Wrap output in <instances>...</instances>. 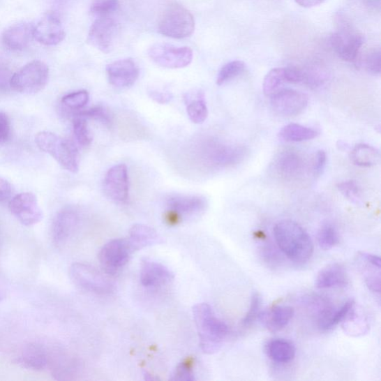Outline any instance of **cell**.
<instances>
[{
  "instance_id": "1",
  "label": "cell",
  "mask_w": 381,
  "mask_h": 381,
  "mask_svg": "<svg viewBox=\"0 0 381 381\" xmlns=\"http://www.w3.org/2000/svg\"><path fill=\"white\" fill-rule=\"evenodd\" d=\"M275 241L280 251L295 263L308 262L313 253L308 233L299 223L290 220L277 223L274 228Z\"/></svg>"
},
{
  "instance_id": "2",
  "label": "cell",
  "mask_w": 381,
  "mask_h": 381,
  "mask_svg": "<svg viewBox=\"0 0 381 381\" xmlns=\"http://www.w3.org/2000/svg\"><path fill=\"white\" fill-rule=\"evenodd\" d=\"M193 316L202 350L207 354L217 352L229 334L227 324L216 318L206 304L195 306Z\"/></svg>"
},
{
  "instance_id": "3",
  "label": "cell",
  "mask_w": 381,
  "mask_h": 381,
  "mask_svg": "<svg viewBox=\"0 0 381 381\" xmlns=\"http://www.w3.org/2000/svg\"><path fill=\"white\" fill-rule=\"evenodd\" d=\"M40 151L47 153L66 171L77 173L80 170V154L75 144L49 131H41L36 137Z\"/></svg>"
},
{
  "instance_id": "4",
  "label": "cell",
  "mask_w": 381,
  "mask_h": 381,
  "mask_svg": "<svg viewBox=\"0 0 381 381\" xmlns=\"http://www.w3.org/2000/svg\"><path fill=\"white\" fill-rule=\"evenodd\" d=\"M194 17L184 6L177 3L167 6L163 11L158 22V29L163 36L184 39L190 37L195 31Z\"/></svg>"
},
{
  "instance_id": "5",
  "label": "cell",
  "mask_w": 381,
  "mask_h": 381,
  "mask_svg": "<svg viewBox=\"0 0 381 381\" xmlns=\"http://www.w3.org/2000/svg\"><path fill=\"white\" fill-rule=\"evenodd\" d=\"M49 76L50 70L46 64L33 61L11 76L9 85L17 93L36 94L47 86Z\"/></svg>"
},
{
  "instance_id": "6",
  "label": "cell",
  "mask_w": 381,
  "mask_h": 381,
  "mask_svg": "<svg viewBox=\"0 0 381 381\" xmlns=\"http://www.w3.org/2000/svg\"><path fill=\"white\" fill-rule=\"evenodd\" d=\"M70 274L75 285L89 292L106 294L114 289L110 280L91 265L75 263L70 267Z\"/></svg>"
},
{
  "instance_id": "7",
  "label": "cell",
  "mask_w": 381,
  "mask_h": 381,
  "mask_svg": "<svg viewBox=\"0 0 381 381\" xmlns=\"http://www.w3.org/2000/svg\"><path fill=\"white\" fill-rule=\"evenodd\" d=\"M149 57L156 64L167 69L184 68L192 63L193 52L187 47H175L166 43L154 45Z\"/></svg>"
},
{
  "instance_id": "8",
  "label": "cell",
  "mask_w": 381,
  "mask_h": 381,
  "mask_svg": "<svg viewBox=\"0 0 381 381\" xmlns=\"http://www.w3.org/2000/svg\"><path fill=\"white\" fill-rule=\"evenodd\" d=\"M134 251L128 239H114L107 243L99 253V262L108 274H116L129 261Z\"/></svg>"
},
{
  "instance_id": "9",
  "label": "cell",
  "mask_w": 381,
  "mask_h": 381,
  "mask_svg": "<svg viewBox=\"0 0 381 381\" xmlns=\"http://www.w3.org/2000/svg\"><path fill=\"white\" fill-rule=\"evenodd\" d=\"M105 195L117 204H126L129 198V176L125 164L116 165L105 174L103 181Z\"/></svg>"
},
{
  "instance_id": "10",
  "label": "cell",
  "mask_w": 381,
  "mask_h": 381,
  "mask_svg": "<svg viewBox=\"0 0 381 381\" xmlns=\"http://www.w3.org/2000/svg\"><path fill=\"white\" fill-rule=\"evenodd\" d=\"M8 207L10 212L25 226L35 225L43 219V211L38 205L37 197L32 193L17 195L10 200Z\"/></svg>"
},
{
  "instance_id": "11",
  "label": "cell",
  "mask_w": 381,
  "mask_h": 381,
  "mask_svg": "<svg viewBox=\"0 0 381 381\" xmlns=\"http://www.w3.org/2000/svg\"><path fill=\"white\" fill-rule=\"evenodd\" d=\"M271 104L277 114L285 117L299 115L308 104V96L293 89H278L271 96Z\"/></svg>"
},
{
  "instance_id": "12",
  "label": "cell",
  "mask_w": 381,
  "mask_h": 381,
  "mask_svg": "<svg viewBox=\"0 0 381 381\" xmlns=\"http://www.w3.org/2000/svg\"><path fill=\"white\" fill-rule=\"evenodd\" d=\"M117 33V24L111 17H98L88 35V41L93 47L103 53L114 49Z\"/></svg>"
},
{
  "instance_id": "13",
  "label": "cell",
  "mask_w": 381,
  "mask_h": 381,
  "mask_svg": "<svg viewBox=\"0 0 381 381\" xmlns=\"http://www.w3.org/2000/svg\"><path fill=\"white\" fill-rule=\"evenodd\" d=\"M330 43L334 51L341 59L352 61L363 47L364 38L360 33L344 29L334 32L331 36Z\"/></svg>"
},
{
  "instance_id": "14",
  "label": "cell",
  "mask_w": 381,
  "mask_h": 381,
  "mask_svg": "<svg viewBox=\"0 0 381 381\" xmlns=\"http://www.w3.org/2000/svg\"><path fill=\"white\" fill-rule=\"evenodd\" d=\"M33 36L44 46L53 47L64 40L66 33L59 16L53 13H48L33 27Z\"/></svg>"
},
{
  "instance_id": "15",
  "label": "cell",
  "mask_w": 381,
  "mask_h": 381,
  "mask_svg": "<svg viewBox=\"0 0 381 381\" xmlns=\"http://www.w3.org/2000/svg\"><path fill=\"white\" fill-rule=\"evenodd\" d=\"M106 71L110 84L119 89L132 87L140 76L139 66L130 59L110 64Z\"/></svg>"
},
{
  "instance_id": "16",
  "label": "cell",
  "mask_w": 381,
  "mask_h": 381,
  "mask_svg": "<svg viewBox=\"0 0 381 381\" xmlns=\"http://www.w3.org/2000/svg\"><path fill=\"white\" fill-rule=\"evenodd\" d=\"M80 215L77 211L71 207L62 209L54 217L52 226V237L54 244L64 245L74 233Z\"/></svg>"
},
{
  "instance_id": "17",
  "label": "cell",
  "mask_w": 381,
  "mask_h": 381,
  "mask_svg": "<svg viewBox=\"0 0 381 381\" xmlns=\"http://www.w3.org/2000/svg\"><path fill=\"white\" fill-rule=\"evenodd\" d=\"M166 204L180 218L198 216L207 208V199L197 195H172L167 199Z\"/></svg>"
},
{
  "instance_id": "18",
  "label": "cell",
  "mask_w": 381,
  "mask_h": 381,
  "mask_svg": "<svg viewBox=\"0 0 381 381\" xmlns=\"http://www.w3.org/2000/svg\"><path fill=\"white\" fill-rule=\"evenodd\" d=\"M173 274L164 265L152 261L143 262L140 271L142 285L148 288H156L169 284Z\"/></svg>"
},
{
  "instance_id": "19",
  "label": "cell",
  "mask_w": 381,
  "mask_h": 381,
  "mask_svg": "<svg viewBox=\"0 0 381 381\" xmlns=\"http://www.w3.org/2000/svg\"><path fill=\"white\" fill-rule=\"evenodd\" d=\"M33 27L29 22H19L4 31L2 41L4 46L11 51L26 49L33 38Z\"/></svg>"
},
{
  "instance_id": "20",
  "label": "cell",
  "mask_w": 381,
  "mask_h": 381,
  "mask_svg": "<svg viewBox=\"0 0 381 381\" xmlns=\"http://www.w3.org/2000/svg\"><path fill=\"white\" fill-rule=\"evenodd\" d=\"M50 355L42 345L31 343L22 350L19 362L22 366L32 371H42L49 366Z\"/></svg>"
},
{
  "instance_id": "21",
  "label": "cell",
  "mask_w": 381,
  "mask_h": 381,
  "mask_svg": "<svg viewBox=\"0 0 381 381\" xmlns=\"http://www.w3.org/2000/svg\"><path fill=\"white\" fill-rule=\"evenodd\" d=\"M55 379L61 380H73L80 369V364L73 357L57 353L50 355L49 366Z\"/></svg>"
},
{
  "instance_id": "22",
  "label": "cell",
  "mask_w": 381,
  "mask_h": 381,
  "mask_svg": "<svg viewBox=\"0 0 381 381\" xmlns=\"http://www.w3.org/2000/svg\"><path fill=\"white\" fill-rule=\"evenodd\" d=\"M348 282V275L344 267L335 263L320 271L316 278V286L320 289L345 287Z\"/></svg>"
},
{
  "instance_id": "23",
  "label": "cell",
  "mask_w": 381,
  "mask_h": 381,
  "mask_svg": "<svg viewBox=\"0 0 381 381\" xmlns=\"http://www.w3.org/2000/svg\"><path fill=\"white\" fill-rule=\"evenodd\" d=\"M266 352L274 362L284 364L294 360L296 355V348L290 341L276 338L267 342Z\"/></svg>"
},
{
  "instance_id": "24",
  "label": "cell",
  "mask_w": 381,
  "mask_h": 381,
  "mask_svg": "<svg viewBox=\"0 0 381 381\" xmlns=\"http://www.w3.org/2000/svg\"><path fill=\"white\" fill-rule=\"evenodd\" d=\"M158 233L144 224H135L130 230L129 242L133 251L147 248L158 241Z\"/></svg>"
},
{
  "instance_id": "25",
  "label": "cell",
  "mask_w": 381,
  "mask_h": 381,
  "mask_svg": "<svg viewBox=\"0 0 381 381\" xmlns=\"http://www.w3.org/2000/svg\"><path fill=\"white\" fill-rule=\"evenodd\" d=\"M354 306V301L349 300L338 310L334 311L329 308L324 310L320 318V329L323 331H328L337 326L350 315L353 310Z\"/></svg>"
},
{
  "instance_id": "26",
  "label": "cell",
  "mask_w": 381,
  "mask_h": 381,
  "mask_svg": "<svg viewBox=\"0 0 381 381\" xmlns=\"http://www.w3.org/2000/svg\"><path fill=\"white\" fill-rule=\"evenodd\" d=\"M319 132L311 128L306 127L295 123L284 126L278 133V136L286 142H304L316 138Z\"/></svg>"
},
{
  "instance_id": "27",
  "label": "cell",
  "mask_w": 381,
  "mask_h": 381,
  "mask_svg": "<svg viewBox=\"0 0 381 381\" xmlns=\"http://www.w3.org/2000/svg\"><path fill=\"white\" fill-rule=\"evenodd\" d=\"M185 100L187 105V114L195 124H202L208 117L209 111L203 93L198 92L195 98L186 94Z\"/></svg>"
},
{
  "instance_id": "28",
  "label": "cell",
  "mask_w": 381,
  "mask_h": 381,
  "mask_svg": "<svg viewBox=\"0 0 381 381\" xmlns=\"http://www.w3.org/2000/svg\"><path fill=\"white\" fill-rule=\"evenodd\" d=\"M351 160L361 167H372L380 161V152L375 148L366 144H358L351 153Z\"/></svg>"
},
{
  "instance_id": "29",
  "label": "cell",
  "mask_w": 381,
  "mask_h": 381,
  "mask_svg": "<svg viewBox=\"0 0 381 381\" xmlns=\"http://www.w3.org/2000/svg\"><path fill=\"white\" fill-rule=\"evenodd\" d=\"M294 309L287 306L274 307L267 316V326L269 330L276 332L287 326L294 316Z\"/></svg>"
},
{
  "instance_id": "30",
  "label": "cell",
  "mask_w": 381,
  "mask_h": 381,
  "mask_svg": "<svg viewBox=\"0 0 381 381\" xmlns=\"http://www.w3.org/2000/svg\"><path fill=\"white\" fill-rule=\"evenodd\" d=\"M301 160L299 156L290 151H286L279 155L276 160L277 170L285 176H294L301 169Z\"/></svg>"
},
{
  "instance_id": "31",
  "label": "cell",
  "mask_w": 381,
  "mask_h": 381,
  "mask_svg": "<svg viewBox=\"0 0 381 381\" xmlns=\"http://www.w3.org/2000/svg\"><path fill=\"white\" fill-rule=\"evenodd\" d=\"M73 133L78 144L82 148H87L91 144L93 137L89 131L87 119L78 114H75L73 120Z\"/></svg>"
},
{
  "instance_id": "32",
  "label": "cell",
  "mask_w": 381,
  "mask_h": 381,
  "mask_svg": "<svg viewBox=\"0 0 381 381\" xmlns=\"http://www.w3.org/2000/svg\"><path fill=\"white\" fill-rule=\"evenodd\" d=\"M284 68H275L269 72L263 82V91L265 96H271L285 83Z\"/></svg>"
},
{
  "instance_id": "33",
  "label": "cell",
  "mask_w": 381,
  "mask_h": 381,
  "mask_svg": "<svg viewBox=\"0 0 381 381\" xmlns=\"http://www.w3.org/2000/svg\"><path fill=\"white\" fill-rule=\"evenodd\" d=\"M246 65L241 61H233L224 65L218 73L216 83L218 86L225 84L241 75Z\"/></svg>"
},
{
  "instance_id": "34",
  "label": "cell",
  "mask_w": 381,
  "mask_h": 381,
  "mask_svg": "<svg viewBox=\"0 0 381 381\" xmlns=\"http://www.w3.org/2000/svg\"><path fill=\"white\" fill-rule=\"evenodd\" d=\"M244 154L239 148L224 147L212 153L211 159L217 165H230L238 162Z\"/></svg>"
},
{
  "instance_id": "35",
  "label": "cell",
  "mask_w": 381,
  "mask_h": 381,
  "mask_svg": "<svg viewBox=\"0 0 381 381\" xmlns=\"http://www.w3.org/2000/svg\"><path fill=\"white\" fill-rule=\"evenodd\" d=\"M339 242V235L337 230L331 223H324L318 233V244L320 248L328 251L334 248Z\"/></svg>"
},
{
  "instance_id": "36",
  "label": "cell",
  "mask_w": 381,
  "mask_h": 381,
  "mask_svg": "<svg viewBox=\"0 0 381 381\" xmlns=\"http://www.w3.org/2000/svg\"><path fill=\"white\" fill-rule=\"evenodd\" d=\"M119 7L118 0H95L91 6V11L98 17H111Z\"/></svg>"
},
{
  "instance_id": "37",
  "label": "cell",
  "mask_w": 381,
  "mask_h": 381,
  "mask_svg": "<svg viewBox=\"0 0 381 381\" xmlns=\"http://www.w3.org/2000/svg\"><path fill=\"white\" fill-rule=\"evenodd\" d=\"M89 96L86 91H80L64 96L62 104L73 110H81L89 103Z\"/></svg>"
},
{
  "instance_id": "38",
  "label": "cell",
  "mask_w": 381,
  "mask_h": 381,
  "mask_svg": "<svg viewBox=\"0 0 381 381\" xmlns=\"http://www.w3.org/2000/svg\"><path fill=\"white\" fill-rule=\"evenodd\" d=\"M77 114L81 115L87 119H91L96 120L103 123V124L106 126H110L112 123L111 117L108 112L102 105H97L88 110L78 112Z\"/></svg>"
},
{
  "instance_id": "39",
  "label": "cell",
  "mask_w": 381,
  "mask_h": 381,
  "mask_svg": "<svg viewBox=\"0 0 381 381\" xmlns=\"http://www.w3.org/2000/svg\"><path fill=\"white\" fill-rule=\"evenodd\" d=\"M262 304L261 297L255 293L251 299L250 308L246 315L241 320V324L244 328H248L252 326L257 316L260 315Z\"/></svg>"
},
{
  "instance_id": "40",
  "label": "cell",
  "mask_w": 381,
  "mask_h": 381,
  "mask_svg": "<svg viewBox=\"0 0 381 381\" xmlns=\"http://www.w3.org/2000/svg\"><path fill=\"white\" fill-rule=\"evenodd\" d=\"M338 188L342 195L353 203L358 204L361 201V190L356 182L345 181L339 184Z\"/></svg>"
},
{
  "instance_id": "41",
  "label": "cell",
  "mask_w": 381,
  "mask_h": 381,
  "mask_svg": "<svg viewBox=\"0 0 381 381\" xmlns=\"http://www.w3.org/2000/svg\"><path fill=\"white\" fill-rule=\"evenodd\" d=\"M174 381H193L195 380L192 364L189 361L183 362L175 369L171 378Z\"/></svg>"
},
{
  "instance_id": "42",
  "label": "cell",
  "mask_w": 381,
  "mask_h": 381,
  "mask_svg": "<svg viewBox=\"0 0 381 381\" xmlns=\"http://www.w3.org/2000/svg\"><path fill=\"white\" fill-rule=\"evenodd\" d=\"M380 50H373L368 53L364 59L366 70L373 75H379L380 73Z\"/></svg>"
},
{
  "instance_id": "43",
  "label": "cell",
  "mask_w": 381,
  "mask_h": 381,
  "mask_svg": "<svg viewBox=\"0 0 381 381\" xmlns=\"http://www.w3.org/2000/svg\"><path fill=\"white\" fill-rule=\"evenodd\" d=\"M10 122L8 116L0 112V144L6 143L10 137Z\"/></svg>"
},
{
  "instance_id": "44",
  "label": "cell",
  "mask_w": 381,
  "mask_h": 381,
  "mask_svg": "<svg viewBox=\"0 0 381 381\" xmlns=\"http://www.w3.org/2000/svg\"><path fill=\"white\" fill-rule=\"evenodd\" d=\"M13 193V186L6 179L0 177V204L10 200Z\"/></svg>"
},
{
  "instance_id": "45",
  "label": "cell",
  "mask_w": 381,
  "mask_h": 381,
  "mask_svg": "<svg viewBox=\"0 0 381 381\" xmlns=\"http://www.w3.org/2000/svg\"><path fill=\"white\" fill-rule=\"evenodd\" d=\"M327 162V156L326 152L324 151H318L315 163H313V172H315V175L320 176L322 174L324 167H326Z\"/></svg>"
},
{
  "instance_id": "46",
  "label": "cell",
  "mask_w": 381,
  "mask_h": 381,
  "mask_svg": "<svg viewBox=\"0 0 381 381\" xmlns=\"http://www.w3.org/2000/svg\"><path fill=\"white\" fill-rule=\"evenodd\" d=\"M149 94L154 102L161 105L169 104L173 99V96L170 93L151 91Z\"/></svg>"
},
{
  "instance_id": "47",
  "label": "cell",
  "mask_w": 381,
  "mask_h": 381,
  "mask_svg": "<svg viewBox=\"0 0 381 381\" xmlns=\"http://www.w3.org/2000/svg\"><path fill=\"white\" fill-rule=\"evenodd\" d=\"M295 1L301 7L310 8L320 5L324 0H295Z\"/></svg>"
},
{
  "instance_id": "48",
  "label": "cell",
  "mask_w": 381,
  "mask_h": 381,
  "mask_svg": "<svg viewBox=\"0 0 381 381\" xmlns=\"http://www.w3.org/2000/svg\"><path fill=\"white\" fill-rule=\"evenodd\" d=\"M3 291L1 287H0V301L3 299Z\"/></svg>"
}]
</instances>
